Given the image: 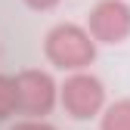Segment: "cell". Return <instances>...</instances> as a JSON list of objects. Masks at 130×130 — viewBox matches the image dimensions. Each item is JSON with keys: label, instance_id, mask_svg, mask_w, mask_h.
Segmentation results:
<instances>
[{"label": "cell", "instance_id": "6da1fadb", "mask_svg": "<svg viewBox=\"0 0 130 130\" xmlns=\"http://www.w3.org/2000/svg\"><path fill=\"white\" fill-rule=\"evenodd\" d=\"M99 43L93 40L87 25L77 22H56L43 34V56L53 68L74 74V71H90V65L96 59Z\"/></svg>", "mask_w": 130, "mask_h": 130}, {"label": "cell", "instance_id": "7a4b0ae2", "mask_svg": "<svg viewBox=\"0 0 130 130\" xmlns=\"http://www.w3.org/2000/svg\"><path fill=\"white\" fill-rule=\"evenodd\" d=\"M59 105L71 121H93L99 118L108 99H105V84L93 71H74L65 74L59 84Z\"/></svg>", "mask_w": 130, "mask_h": 130}, {"label": "cell", "instance_id": "3957f363", "mask_svg": "<svg viewBox=\"0 0 130 130\" xmlns=\"http://www.w3.org/2000/svg\"><path fill=\"white\" fill-rule=\"evenodd\" d=\"M15 99L22 118H46L59 105V84L46 68H25L15 74Z\"/></svg>", "mask_w": 130, "mask_h": 130}, {"label": "cell", "instance_id": "277c9868", "mask_svg": "<svg viewBox=\"0 0 130 130\" xmlns=\"http://www.w3.org/2000/svg\"><path fill=\"white\" fill-rule=\"evenodd\" d=\"M87 31L99 46H118L130 37V3L127 0H96L87 12Z\"/></svg>", "mask_w": 130, "mask_h": 130}, {"label": "cell", "instance_id": "5b68a950", "mask_svg": "<svg viewBox=\"0 0 130 130\" xmlns=\"http://www.w3.org/2000/svg\"><path fill=\"white\" fill-rule=\"evenodd\" d=\"M99 130H130V96L105 105L99 115Z\"/></svg>", "mask_w": 130, "mask_h": 130}, {"label": "cell", "instance_id": "8992f818", "mask_svg": "<svg viewBox=\"0 0 130 130\" xmlns=\"http://www.w3.org/2000/svg\"><path fill=\"white\" fill-rule=\"evenodd\" d=\"M19 115V99H15V77L0 74V121H9Z\"/></svg>", "mask_w": 130, "mask_h": 130}, {"label": "cell", "instance_id": "52a82bcc", "mask_svg": "<svg viewBox=\"0 0 130 130\" xmlns=\"http://www.w3.org/2000/svg\"><path fill=\"white\" fill-rule=\"evenodd\" d=\"M9 130H59V127L50 124L46 118H22V121L9 124Z\"/></svg>", "mask_w": 130, "mask_h": 130}, {"label": "cell", "instance_id": "ba28073f", "mask_svg": "<svg viewBox=\"0 0 130 130\" xmlns=\"http://www.w3.org/2000/svg\"><path fill=\"white\" fill-rule=\"evenodd\" d=\"M22 3L28 9H34V12H50V9H56L62 3V0H22Z\"/></svg>", "mask_w": 130, "mask_h": 130}]
</instances>
